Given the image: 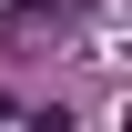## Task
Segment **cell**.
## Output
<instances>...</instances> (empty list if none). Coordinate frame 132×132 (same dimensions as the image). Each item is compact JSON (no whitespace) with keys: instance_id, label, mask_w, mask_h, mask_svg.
Returning a JSON list of instances; mask_svg holds the SVG:
<instances>
[{"instance_id":"obj_1","label":"cell","mask_w":132,"mask_h":132,"mask_svg":"<svg viewBox=\"0 0 132 132\" xmlns=\"http://www.w3.org/2000/svg\"><path fill=\"white\" fill-rule=\"evenodd\" d=\"M81 0H31V10H0V41H31V31H71Z\"/></svg>"}]
</instances>
